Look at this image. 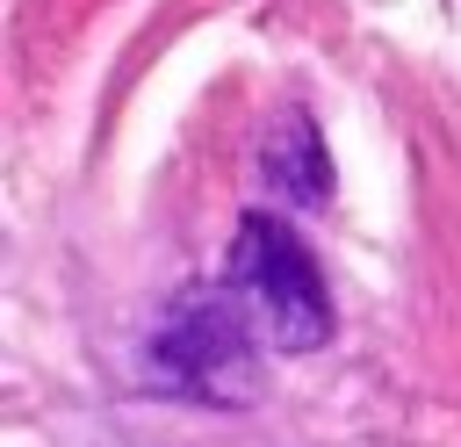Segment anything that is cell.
<instances>
[{
	"instance_id": "6da1fadb",
	"label": "cell",
	"mask_w": 461,
	"mask_h": 447,
	"mask_svg": "<svg viewBox=\"0 0 461 447\" xmlns=\"http://www.w3.org/2000/svg\"><path fill=\"white\" fill-rule=\"evenodd\" d=\"M144 375H151V389H173L194 404H252L259 397V324H252L245 296L230 281L180 288L144 339Z\"/></svg>"
},
{
	"instance_id": "7a4b0ae2",
	"label": "cell",
	"mask_w": 461,
	"mask_h": 447,
	"mask_svg": "<svg viewBox=\"0 0 461 447\" xmlns=\"http://www.w3.org/2000/svg\"><path fill=\"white\" fill-rule=\"evenodd\" d=\"M223 281L245 296L252 324L281 346V353H310L331 339V296H324V274L303 245V231L274 209H252L238 216L230 231V252H223Z\"/></svg>"
},
{
	"instance_id": "3957f363",
	"label": "cell",
	"mask_w": 461,
	"mask_h": 447,
	"mask_svg": "<svg viewBox=\"0 0 461 447\" xmlns=\"http://www.w3.org/2000/svg\"><path fill=\"white\" fill-rule=\"evenodd\" d=\"M259 173H267V187H274L288 209L331 202V151H324L310 108H281V115L267 123V137H259Z\"/></svg>"
}]
</instances>
